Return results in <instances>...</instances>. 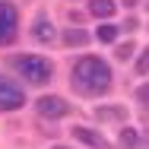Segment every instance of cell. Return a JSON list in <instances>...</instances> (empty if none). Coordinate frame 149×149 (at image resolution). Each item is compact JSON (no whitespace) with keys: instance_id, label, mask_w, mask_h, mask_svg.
<instances>
[{"instance_id":"8fae6325","label":"cell","mask_w":149,"mask_h":149,"mask_svg":"<svg viewBox=\"0 0 149 149\" xmlns=\"http://www.w3.org/2000/svg\"><path fill=\"white\" fill-rule=\"evenodd\" d=\"M120 146L136 149V146H140V133H136L133 127H124V130H120Z\"/></svg>"},{"instance_id":"9c48e42d","label":"cell","mask_w":149,"mask_h":149,"mask_svg":"<svg viewBox=\"0 0 149 149\" xmlns=\"http://www.w3.org/2000/svg\"><path fill=\"white\" fill-rule=\"evenodd\" d=\"M114 0H89V16L95 19H108V16H114Z\"/></svg>"},{"instance_id":"3957f363","label":"cell","mask_w":149,"mask_h":149,"mask_svg":"<svg viewBox=\"0 0 149 149\" xmlns=\"http://www.w3.org/2000/svg\"><path fill=\"white\" fill-rule=\"evenodd\" d=\"M26 105V92L22 86H16L13 79L0 76V111H19Z\"/></svg>"},{"instance_id":"30bf717a","label":"cell","mask_w":149,"mask_h":149,"mask_svg":"<svg viewBox=\"0 0 149 149\" xmlns=\"http://www.w3.org/2000/svg\"><path fill=\"white\" fill-rule=\"evenodd\" d=\"M95 38L102 41V45H114V38H118V26H98V32H95Z\"/></svg>"},{"instance_id":"52a82bcc","label":"cell","mask_w":149,"mask_h":149,"mask_svg":"<svg viewBox=\"0 0 149 149\" xmlns=\"http://www.w3.org/2000/svg\"><path fill=\"white\" fill-rule=\"evenodd\" d=\"M73 136L79 140V143H86V146H92V149H108V143L95 133V130H89V127H73Z\"/></svg>"},{"instance_id":"4fadbf2b","label":"cell","mask_w":149,"mask_h":149,"mask_svg":"<svg viewBox=\"0 0 149 149\" xmlns=\"http://www.w3.org/2000/svg\"><path fill=\"white\" fill-rule=\"evenodd\" d=\"M133 70H136V76H149V48H143V54L133 63Z\"/></svg>"},{"instance_id":"7c38bea8","label":"cell","mask_w":149,"mask_h":149,"mask_svg":"<svg viewBox=\"0 0 149 149\" xmlns=\"http://www.w3.org/2000/svg\"><path fill=\"white\" fill-rule=\"evenodd\" d=\"M98 118H105V120H124L127 111H124V108H98Z\"/></svg>"},{"instance_id":"5b68a950","label":"cell","mask_w":149,"mask_h":149,"mask_svg":"<svg viewBox=\"0 0 149 149\" xmlns=\"http://www.w3.org/2000/svg\"><path fill=\"white\" fill-rule=\"evenodd\" d=\"M35 111H38L41 118L57 120V118H67V114H70V105H67L63 98H57V95H41V98L35 102Z\"/></svg>"},{"instance_id":"6da1fadb","label":"cell","mask_w":149,"mask_h":149,"mask_svg":"<svg viewBox=\"0 0 149 149\" xmlns=\"http://www.w3.org/2000/svg\"><path fill=\"white\" fill-rule=\"evenodd\" d=\"M70 86H73L76 95H86V98L102 95V92L111 89V67L102 57H95V54L79 57L73 63V70H70Z\"/></svg>"},{"instance_id":"7a4b0ae2","label":"cell","mask_w":149,"mask_h":149,"mask_svg":"<svg viewBox=\"0 0 149 149\" xmlns=\"http://www.w3.org/2000/svg\"><path fill=\"white\" fill-rule=\"evenodd\" d=\"M10 67H13L26 83H35V86L51 83V73H54L51 60H48V57H38V54H19V57L10 60Z\"/></svg>"},{"instance_id":"8992f818","label":"cell","mask_w":149,"mask_h":149,"mask_svg":"<svg viewBox=\"0 0 149 149\" xmlns=\"http://www.w3.org/2000/svg\"><path fill=\"white\" fill-rule=\"evenodd\" d=\"M32 38H35V41H41V45H48V41H54V38H57V32H54L51 19H48L45 13H38V16L32 19Z\"/></svg>"},{"instance_id":"ba28073f","label":"cell","mask_w":149,"mask_h":149,"mask_svg":"<svg viewBox=\"0 0 149 149\" xmlns=\"http://www.w3.org/2000/svg\"><path fill=\"white\" fill-rule=\"evenodd\" d=\"M89 45V29H63V48H83Z\"/></svg>"},{"instance_id":"9a60e30c","label":"cell","mask_w":149,"mask_h":149,"mask_svg":"<svg viewBox=\"0 0 149 149\" xmlns=\"http://www.w3.org/2000/svg\"><path fill=\"white\" fill-rule=\"evenodd\" d=\"M136 102H140V105H146V108H149V83H143V86L136 89Z\"/></svg>"},{"instance_id":"5bb4252c","label":"cell","mask_w":149,"mask_h":149,"mask_svg":"<svg viewBox=\"0 0 149 149\" xmlns=\"http://www.w3.org/2000/svg\"><path fill=\"white\" fill-rule=\"evenodd\" d=\"M130 54H133V45H130V41H127V45H118V51H114L118 60H130Z\"/></svg>"},{"instance_id":"277c9868","label":"cell","mask_w":149,"mask_h":149,"mask_svg":"<svg viewBox=\"0 0 149 149\" xmlns=\"http://www.w3.org/2000/svg\"><path fill=\"white\" fill-rule=\"evenodd\" d=\"M19 29V13L10 0H0V45H10Z\"/></svg>"},{"instance_id":"2e32d148","label":"cell","mask_w":149,"mask_h":149,"mask_svg":"<svg viewBox=\"0 0 149 149\" xmlns=\"http://www.w3.org/2000/svg\"><path fill=\"white\" fill-rule=\"evenodd\" d=\"M136 3H140V0H124V6H136Z\"/></svg>"},{"instance_id":"e0dca14e","label":"cell","mask_w":149,"mask_h":149,"mask_svg":"<svg viewBox=\"0 0 149 149\" xmlns=\"http://www.w3.org/2000/svg\"><path fill=\"white\" fill-rule=\"evenodd\" d=\"M51 149H67V146H51Z\"/></svg>"}]
</instances>
